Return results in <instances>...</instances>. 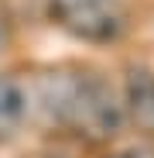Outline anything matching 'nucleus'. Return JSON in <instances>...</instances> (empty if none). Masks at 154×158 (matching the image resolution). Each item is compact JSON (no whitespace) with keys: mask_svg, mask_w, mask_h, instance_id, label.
Here are the masks:
<instances>
[{"mask_svg":"<svg viewBox=\"0 0 154 158\" xmlns=\"http://www.w3.org/2000/svg\"><path fill=\"white\" fill-rule=\"evenodd\" d=\"M41 100L55 120L72 124L89 138H113L123 124V107L99 76H48L41 83Z\"/></svg>","mask_w":154,"mask_h":158,"instance_id":"obj_1","label":"nucleus"},{"mask_svg":"<svg viewBox=\"0 0 154 158\" xmlns=\"http://www.w3.org/2000/svg\"><path fill=\"white\" fill-rule=\"evenodd\" d=\"M48 17L86 41H110L123 31L120 0H48Z\"/></svg>","mask_w":154,"mask_h":158,"instance_id":"obj_2","label":"nucleus"},{"mask_svg":"<svg viewBox=\"0 0 154 158\" xmlns=\"http://www.w3.org/2000/svg\"><path fill=\"white\" fill-rule=\"evenodd\" d=\"M127 107L140 127H154V76L147 69H130L127 76Z\"/></svg>","mask_w":154,"mask_h":158,"instance_id":"obj_3","label":"nucleus"},{"mask_svg":"<svg viewBox=\"0 0 154 158\" xmlns=\"http://www.w3.org/2000/svg\"><path fill=\"white\" fill-rule=\"evenodd\" d=\"M24 114H28V93L21 89V83L0 76V134H10L24 120Z\"/></svg>","mask_w":154,"mask_h":158,"instance_id":"obj_4","label":"nucleus"},{"mask_svg":"<svg viewBox=\"0 0 154 158\" xmlns=\"http://www.w3.org/2000/svg\"><path fill=\"white\" fill-rule=\"evenodd\" d=\"M0 41H4V28H0Z\"/></svg>","mask_w":154,"mask_h":158,"instance_id":"obj_5","label":"nucleus"},{"mask_svg":"<svg viewBox=\"0 0 154 158\" xmlns=\"http://www.w3.org/2000/svg\"><path fill=\"white\" fill-rule=\"evenodd\" d=\"M110 158H120V155H110Z\"/></svg>","mask_w":154,"mask_h":158,"instance_id":"obj_6","label":"nucleus"}]
</instances>
